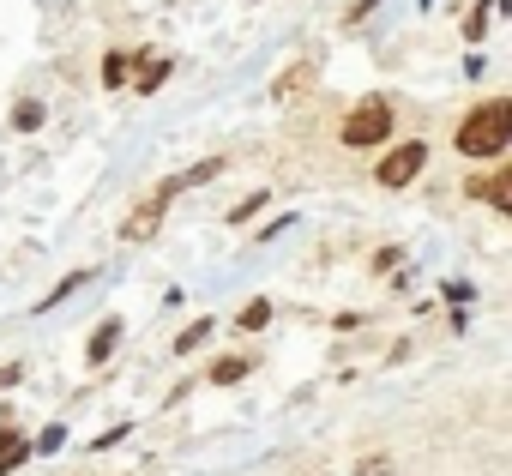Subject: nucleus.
I'll return each mask as SVG.
<instances>
[{
  "label": "nucleus",
  "mask_w": 512,
  "mask_h": 476,
  "mask_svg": "<svg viewBox=\"0 0 512 476\" xmlns=\"http://www.w3.org/2000/svg\"><path fill=\"white\" fill-rule=\"evenodd\" d=\"M205 338H211V320H193V326H187V332L175 338V356H187V350H199Z\"/></svg>",
  "instance_id": "4468645a"
},
{
  "label": "nucleus",
  "mask_w": 512,
  "mask_h": 476,
  "mask_svg": "<svg viewBox=\"0 0 512 476\" xmlns=\"http://www.w3.org/2000/svg\"><path fill=\"white\" fill-rule=\"evenodd\" d=\"M25 464H31V440H25V446H13L7 458H0V476H13V470H25Z\"/></svg>",
  "instance_id": "a211bd4d"
},
{
  "label": "nucleus",
  "mask_w": 512,
  "mask_h": 476,
  "mask_svg": "<svg viewBox=\"0 0 512 476\" xmlns=\"http://www.w3.org/2000/svg\"><path fill=\"white\" fill-rule=\"evenodd\" d=\"M260 205H266V193H253V199H241V205L229 211V223H247V217H253V211H260Z\"/></svg>",
  "instance_id": "aec40b11"
},
{
  "label": "nucleus",
  "mask_w": 512,
  "mask_h": 476,
  "mask_svg": "<svg viewBox=\"0 0 512 476\" xmlns=\"http://www.w3.org/2000/svg\"><path fill=\"white\" fill-rule=\"evenodd\" d=\"M266 320H272V302H247V308H241V326H247V332H260Z\"/></svg>",
  "instance_id": "dca6fc26"
},
{
  "label": "nucleus",
  "mask_w": 512,
  "mask_h": 476,
  "mask_svg": "<svg viewBox=\"0 0 512 476\" xmlns=\"http://www.w3.org/2000/svg\"><path fill=\"white\" fill-rule=\"evenodd\" d=\"M440 296H446V302H452V308H458V302H464V308H470V284H440Z\"/></svg>",
  "instance_id": "412c9836"
},
{
  "label": "nucleus",
  "mask_w": 512,
  "mask_h": 476,
  "mask_svg": "<svg viewBox=\"0 0 512 476\" xmlns=\"http://www.w3.org/2000/svg\"><path fill=\"white\" fill-rule=\"evenodd\" d=\"M464 193H476V199H488L500 217H512V169H500V175H482V181H470Z\"/></svg>",
  "instance_id": "39448f33"
},
{
  "label": "nucleus",
  "mask_w": 512,
  "mask_h": 476,
  "mask_svg": "<svg viewBox=\"0 0 512 476\" xmlns=\"http://www.w3.org/2000/svg\"><path fill=\"white\" fill-rule=\"evenodd\" d=\"M13 127H19V133H37V127H43V103H37V97L13 103Z\"/></svg>",
  "instance_id": "f8f14e48"
},
{
  "label": "nucleus",
  "mask_w": 512,
  "mask_h": 476,
  "mask_svg": "<svg viewBox=\"0 0 512 476\" xmlns=\"http://www.w3.org/2000/svg\"><path fill=\"white\" fill-rule=\"evenodd\" d=\"M247 368H253V356H217V362H211V380H217V386H235Z\"/></svg>",
  "instance_id": "9b49d317"
},
{
  "label": "nucleus",
  "mask_w": 512,
  "mask_h": 476,
  "mask_svg": "<svg viewBox=\"0 0 512 476\" xmlns=\"http://www.w3.org/2000/svg\"><path fill=\"white\" fill-rule=\"evenodd\" d=\"M314 79H320V67H314V61H296L290 73H278V79H272V97H278V103H290V97H302Z\"/></svg>",
  "instance_id": "423d86ee"
},
{
  "label": "nucleus",
  "mask_w": 512,
  "mask_h": 476,
  "mask_svg": "<svg viewBox=\"0 0 512 476\" xmlns=\"http://www.w3.org/2000/svg\"><path fill=\"white\" fill-rule=\"evenodd\" d=\"M217 175H223V157H205V163H193V169L169 175V187H175V193H187V187H199V181H217Z\"/></svg>",
  "instance_id": "1a4fd4ad"
},
{
  "label": "nucleus",
  "mask_w": 512,
  "mask_h": 476,
  "mask_svg": "<svg viewBox=\"0 0 512 476\" xmlns=\"http://www.w3.org/2000/svg\"><path fill=\"white\" fill-rule=\"evenodd\" d=\"M79 284H91V272H67V278H61V284H55V290H49V296L37 302V314H49V308H61V302H67V296H73Z\"/></svg>",
  "instance_id": "9d476101"
},
{
  "label": "nucleus",
  "mask_w": 512,
  "mask_h": 476,
  "mask_svg": "<svg viewBox=\"0 0 512 476\" xmlns=\"http://www.w3.org/2000/svg\"><path fill=\"white\" fill-rule=\"evenodd\" d=\"M506 139H512V103L506 97H488V103H476L464 121H458V151L464 157H500L506 151Z\"/></svg>",
  "instance_id": "f257e3e1"
},
{
  "label": "nucleus",
  "mask_w": 512,
  "mask_h": 476,
  "mask_svg": "<svg viewBox=\"0 0 512 476\" xmlns=\"http://www.w3.org/2000/svg\"><path fill=\"white\" fill-rule=\"evenodd\" d=\"M115 344H121V320H103V326L91 332V344H85V362H91V368H103V362L115 356Z\"/></svg>",
  "instance_id": "0eeeda50"
},
{
  "label": "nucleus",
  "mask_w": 512,
  "mask_h": 476,
  "mask_svg": "<svg viewBox=\"0 0 512 476\" xmlns=\"http://www.w3.org/2000/svg\"><path fill=\"white\" fill-rule=\"evenodd\" d=\"M356 476H392V464H386V458H362Z\"/></svg>",
  "instance_id": "4be33fe9"
},
{
  "label": "nucleus",
  "mask_w": 512,
  "mask_h": 476,
  "mask_svg": "<svg viewBox=\"0 0 512 476\" xmlns=\"http://www.w3.org/2000/svg\"><path fill=\"white\" fill-rule=\"evenodd\" d=\"M127 61H133L127 49H109V61H103V85H109V91H121V79H127Z\"/></svg>",
  "instance_id": "ddd939ff"
},
{
  "label": "nucleus",
  "mask_w": 512,
  "mask_h": 476,
  "mask_svg": "<svg viewBox=\"0 0 512 476\" xmlns=\"http://www.w3.org/2000/svg\"><path fill=\"white\" fill-rule=\"evenodd\" d=\"M488 13H494V0H482V7L470 13V25H464V43H482V31H488Z\"/></svg>",
  "instance_id": "2eb2a0df"
},
{
  "label": "nucleus",
  "mask_w": 512,
  "mask_h": 476,
  "mask_svg": "<svg viewBox=\"0 0 512 476\" xmlns=\"http://www.w3.org/2000/svg\"><path fill=\"white\" fill-rule=\"evenodd\" d=\"M19 380H25V374H19L13 362H7V368H0V392H7V386H19Z\"/></svg>",
  "instance_id": "b1692460"
},
{
  "label": "nucleus",
  "mask_w": 512,
  "mask_h": 476,
  "mask_svg": "<svg viewBox=\"0 0 512 476\" xmlns=\"http://www.w3.org/2000/svg\"><path fill=\"white\" fill-rule=\"evenodd\" d=\"M422 169H428V145H422V139H404V145H392V151L380 157L374 181H380V187H410Z\"/></svg>",
  "instance_id": "7ed1b4c3"
},
{
  "label": "nucleus",
  "mask_w": 512,
  "mask_h": 476,
  "mask_svg": "<svg viewBox=\"0 0 512 476\" xmlns=\"http://www.w3.org/2000/svg\"><path fill=\"white\" fill-rule=\"evenodd\" d=\"M139 61H145V73H139V85H133V91H139V97L163 91V79L175 73V61H169V55H139Z\"/></svg>",
  "instance_id": "6e6552de"
},
{
  "label": "nucleus",
  "mask_w": 512,
  "mask_h": 476,
  "mask_svg": "<svg viewBox=\"0 0 512 476\" xmlns=\"http://www.w3.org/2000/svg\"><path fill=\"white\" fill-rule=\"evenodd\" d=\"M386 133H392V103H386V97H362V103L344 115V133H338V139H344L350 151H374Z\"/></svg>",
  "instance_id": "f03ea898"
},
{
  "label": "nucleus",
  "mask_w": 512,
  "mask_h": 476,
  "mask_svg": "<svg viewBox=\"0 0 512 476\" xmlns=\"http://www.w3.org/2000/svg\"><path fill=\"white\" fill-rule=\"evenodd\" d=\"M175 205V187L169 181H157L133 211H127V223H121V235H127V242H151V235H157V223H163V211Z\"/></svg>",
  "instance_id": "20e7f679"
},
{
  "label": "nucleus",
  "mask_w": 512,
  "mask_h": 476,
  "mask_svg": "<svg viewBox=\"0 0 512 476\" xmlns=\"http://www.w3.org/2000/svg\"><path fill=\"white\" fill-rule=\"evenodd\" d=\"M374 7H380V0H356V7H350V13H344V19H350V25H356V19H362V13H374Z\"/></svg>",
  "instance_id": "5701e85b"
},
{
  "label": "nucleus",
  "mask_w": 512,
  "mask_h": 476,
  "mask_svg": "<svg viewBox=\"0 0 512 476\" xmlns=\"http://www.w3.org/2000/svg\"><path fill=\"white\" fill-rule=\"evenodd\" d=\"M61 446H67V428L55 422V428H43V434H37V446H31V452H61Z\"/></svg>",
  "instance_id": "f3484780"
},
{
  "label": "nucleus",
  "mask_w": 512,
  "mask_h": 476,
  "mask_svg": "<svg viewBox=\"0 0 512 476\" xmlns=\"http://www.w3.org/2000/svg\"><path fill=\"white\" fill-rule=\"evenodd\" d=\"M13 446H25V434H19V422H0V458H7Z\"/></svg>",
  "instance_id": "6ab92c4d"
}]
</instances>
